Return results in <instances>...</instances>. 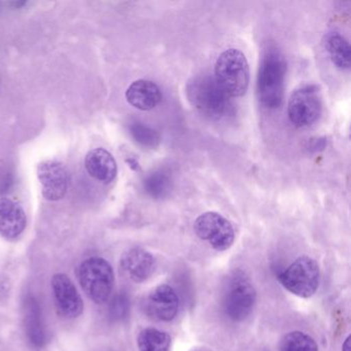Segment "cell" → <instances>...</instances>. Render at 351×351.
<instances>
[{"label":"cell","instance_id":"6da1fadb","mask_svg":"<svg viewBox=\"0 0 351 351\" xmlns=\"http://www.w3.org/2000/svg\"><path fill=\"white\" fill-rule=\"evenodd\" d=\"M186 96L190 104L209 120H221L233 112L231 97L210 75L193 77L186 86Z\"/></svg>","mask_w":351,"mask_h":351},{"label":"cell","instance_id":"7a4b0ae2","mask_svg":"<svg viewBox=\"0 0 351 351\" xmlns=\"http://www.w3.org/2000/svg\"><path fill=\"white\" fill-rule=\"evenodd\" d=\"M287 61L282 53L269 47L263 55L258 69L256 93L261 104L267 108H278L282 104Z\"/></svg>","mask_w":351,"mask_h":351},{"label":"cell","instance_id":"3957f363","mask_svg":"<svg viewBox=\"0 0 351 351\" xmlns=\"http://www.w3.org/2000/svg\"><path fill=\"white\" fill-rule=\"evenodd\" d=\"M250 75L247 59L237 49L226 50L217 59L213 77L230 97H241L246 93Z\"/></svg>","mask_w":351,"mask_h":351},{"label":"cell","instance_id":"277c9868","mask_svg":"<svg viewBox=\"0 0 351 351\" xmlns=\"http://www.w3.org/2000/svg\"><path fill=\"white\" fill-rule=\"evenodd\" d=\"M77 276L86 295L97 305L106 303L112 297L114 272L106 258L100 256L86 258L80 266Z\"/></svg>","mask_w":351,"mask_h":351},{"label":"cell","instance_id":"5b68a950","mask_svg":"<svg viewBox=\"0 0 351 351\" xmlns=\"http://www.w3.org/2000/svg\"><path fill=\"white\" fill-rule=\"evenodd\" d=\"M256 291L250 277L237 270L230 275L223 295V312L233 322L246 319L254 310Z\"/></svg>","mask_w":351,"mask_h":351},{"label":"cell","instance_id":"8992f818","mask_svg":"<svg viewBox=\"0 0 351 351\" xmlns=\"http://www.w3.org/2000/svg\"><path fill=\"white\" fill-rule=\"evenodd\" d=\"M278 280L289 293L308 299L319 287V266L309 256H300L278 275Z\"/></svg>","mask_w":351,"mask_h":351},{"label":"cell","instance_id":"52a82bcc","mask_svg":"<svg viewBox=\"0 0 351 351\" xmlns=\"http://www.w3.org/2000/svg\"><path fill=\"white\" fill-rule=\"evenodd\" d=\"M322 112V96L316 86H303L291 94L287 114L293 126L298 128L311 126L319 119Z\"/></svg>","mask_w":351,"mask_h":351},{"label":"cell","instance_id":"ba28073f","mask_svg":"<svg viewBox=\"0 0 351 351\" xmlns=\"http://www.w3.org/2000/svg\"><path fill=\"white\" fill-rule=\"evenodd\" d=\"M196 235L217 252H225L233 245L235 231L232 223L215 211L202 213L194 223Z\"/></svg>","mask_w":351,"mask_h":351},{"label":"cell","instance_id":"9c48e42d","mask_svg":"<svg viewBox=\"0 0 351 351\" xmlns=\"http://www.w3.org/2000/svg\"><path fill=\"white\" fill-rule=\"evenodd\" d=\"M52 289L57 309L63 317L73 319L83 313V299L69 275L55 274L52 278Z\"/></svg>","mask_w":351,"mask_h":351},{"label":"cell","instance_id":"30bf717a","mask_svg":"<svg viewBox=\"0 0 351 351\" xmlns=\"http://www.w3.org/2000/svg\"><path fill=\"white\" fill-rule=\"evenodd\" d=\"M38 178L42 194L47 200L58 201L69 189V173L63 164L57 161L43 162L38 167Z\"/></svg>","mask_w":351,"mask_h":351},{"label":"cell","instance_id":"8fae6325","mask_svg":"<svg viewBox=\"0 0 351 351\" xmlns=\"http://www.w3.org/2000/svg\"><path fill=\"white\" fill-rule=\"evenodd\" d=\"M178 301L176 291L169 285L156 287L145 301L143 309L149 318L158 322H170L178 315Z\"/></svg>","mask_w":351,"mask_h":351},{"label":"cell","instance_id":"7c38bea8","mask_svg":"<svg viewBox=\"0 0 351 351\" xmlns=\"http://www.w3.org/2000/svg\"><path fill=\"white\" fill-rule=\"evenodd\" d=\"M23 324L26 338L32 348H44L48 342L42 306L34 295H29L23 303Z\"/></svg>","mask_w":351,"mask_h":351},{"label":"cell","instance_id":"4fadbf2b","mask_svg":"<svg viewBox=\"0 0 351 351\" xmlns=\"http://www.w3.org/2000/svg\"><path fill=\"white\" fill-rule=\"evenodd\" d=\"M121 268L133 282H145L155 272L157 261L151 252L143 248H131L123 254Z\"/></svg>","mask_w":351,"mask_h":351},{"label":"cell","instance_id":"5bb4252c","mask_svg":"<svg viewBox=\"0 0 351 351\" xmlns=\"http://www.w3.org/2000/svg\"><path fill=\"white\" fill-rule=\"evenodd\" d=\"M27 217L19 203L9 198L0 199V236L16 240L25 231Z\"/></svg>","mask_w":351,"mask_h":351},{"label":"cell","instance_id":"9a60e30c","mask_svg":"<svg viewBox=\"0 0 351 351\" xmlns=\"http://www.w3.org/2000/svg\"><path fill=\"white\" fill-rule=\"evenodd\" d=\"M88 173L102 184H110L116 178L118 166L112 154L98 147L88 153L85 160Z\"/></svg>","mask_w":351,"mask_h":351},{"label":"cell","instance_id":"2e32d148","mask_svg":"<svg viewBox=\"0 0 351 351\" xmlns=\"http://www.w3.org/2000/svg\"><path fill=\"white\" fill-rule=\"evenodd\" d=\"M126 99L137 110H154L161 102V90L153 82L138 80L127 89Z\"/></svg>","mask_w":351,"mask_h":351},{"label":"cell","instance_id":"e0dca14e","mask_svg":"<svg viewBox=\"0 0 351 351\" xmlns=\"http://www.w3.org/2000/svg\"><path fill=\"white\" fill-rule=\"evenodd\" d=\"M173 186L171 174L164 169H158L145 176L143 190L153 199H164L170 194Z\"/></svg>","mask_w":351,"mask_h":351},{"label":"cell","instance_id":"ac0fdd59","mask_svg":"<svg viewBox=\"0 0 351 351\" xmlns=\"http://www.w3.org/2000/svg\"><path fill=\"white\" fill-rule=\"evenodd\" d=\"M326 48L335 66L342 71L350 69V46L344 36L339 34H330L326 38Z\"/></svg>","mask_w":351,"mask_h":351},{"label":"cell","instance_id":"d6986e66","mask_svg":"<svg viewBox=\"0 0 351 351\" xmlns=\"http://www.w3.org/2000/svg\"><path fill=\"white\" fill-rule=\"evenodd\" d=\"M171 338L169 334L158 328H147L137 337L139 351H169Z\"/></svg>","mask_w":351,"mask_h":351},{"label":"cell","instance_id":"ffe728a7","mask_svg":"<svg viewBox=\"0 0 351 351\" xmlns=\"http://www.w3.org/2000/svg\"><path fill=\"white\" fill-rule=\"evenodd\" d=\"M279 351H318L315 340L300 330L287 332L279 343Z\"/></svg>","mask_w":351,"mask_h":351},{"label":"cell","instance_id":"44dd1931","mask_svg":"<svg viewBox=\"0 0 351 351\" xmlns=\"http://www.w3.org/2000/svg\"><path fill=\"white\" fill-rule=\"evenodd\" d=\"M129 133L135 143L145 149H156L161 143V136L158 131L141 122H133L129 125Z\"/></svg>","mask_w":351,"mask_h":351},{"label":"cell","instance_id":"7402d4cb","mask_svg":"<svg viewBox=\"0 0 351 351\" xmlns=\"http://www.w3.org/2000/svg\"><path fill=\"white\" fill-rule=\"evenodd\" d=\"M130 299L126 293H117L110 299L108 305V318L112 322H120L128 317L130 312Z\"/></svg>","mask_w":351,"mask_h":351},{"label":"cell","instance_id":"603a6c76","mask_svg":"<svg viewBox=\"0 0 351 351\" xmlns=\"http://www.w3.org/2000/svg\"><path fill=\"white\" fill-rule=\"evenodd\" d=\"M14 184L13 173L9 168L0 167V195L11 190Z\"/></svg>","mask_w":351,"mask_h":351},{"label":"cell","instance_id":"cb8c5ba5","mask_svg":"<svg viewBox=\"0 0 351 351\" xmlns=\"http://www.w3.org/2000/svg\"><path fill=\"white\" fill-rule=\"evenodd\" d=\"M350 349V336H348L346 340L344 341V343H343L342 351H351Z\"/></svg>","mask_w":351,"mask_h":351},{"label":"cell","instance_id":"d4e9b609","mask_svg":"<svg viewBox=\"0 0 351 351\" xmlns=\"http://www.w3.org/2000/svg\"><path fill=\"white\" fill-rule=\"evenodd\" d=\"M128 163L130 164L131 167L133 168L134 170L138 169L139 165L138 163H137L136 161H135L134 159H130L128 160Z\"/></svg>","mask_w":351,"mask_h":351},{"label":"cell","instance_id":"484cf974","mask_svg":"<svg viewBox=\"0 0 351 351\" xmlns=\"http://www.w3.org/2000/svg\"><path fill=\"white\" fill-rule=\"evenodd\" d=\"M263 351H267V350H263Z\"/></svg>","mask_w":351,"mask_h":351}]
</instances>
